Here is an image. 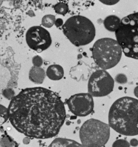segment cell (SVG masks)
<instances>
[{
	"label": "cell",
	"instance_id": "6da1fadb",
	"mask_svg": "<svg viewBox=\"0 0 138 147\" xmlns=\"http://www.w3.org/2000/svg\"><path fill=\"white\" fill-rule=\"evenodd\" d=\"M8 110L13 127L27 137L36 139L57 135L66 118L60 97L42 87L22 90L11 100Z\"/></svg>",
	"mask_w": 138,
	"mask_h": 147
},
{
	"label": "cell",
	"instance_id": "7a4b0ae2",
	"mask_svg": "<svg viewBox=\"0 0 138 147\" xmlns=\"http://www.w3.org/2000/svg\"><path fill=\"white\" fill-rule=\"evenodd\" d=\"M108 118L110 127L118 134L138 135V99L129 96L117 99L110 107Z\"/></svg>",
	"mask_w": 138,
	"mask_h": 147
},
{
	"label": "cell",
	"instance_id": "3957f363",
	"mask_svg": "<svg viewBox=\"0 0 138 147\" xmlns=\"http://www.w3.org/2000/svg\"><path fill=\"white\" fill-rule=\"evenodd\" d=\"M115 35L125 56L138 59V12L121 19Z\"/></svg>",
	"mask_w": 138,
	"mask_h": 147
},
{
	"label": "cell",
	"instance_id": "277c9868",
	"mask_svg": "<svg viewBox=\"0 0 138 147\" xmlns=\"http://www.w3.org/2000/svg\"><path fill=\"white\" fill-rule=\"evenodd\" d=\"M63 32L69 40L76 47L90 44L96 36L95 27L84 16H74L68 19L62 26Z\"/></svg>",
	"mask_w": 138,
	"mask_h": 147
},
{
	"label": "cell",
	"instance_id": "5b68a950",
	"mask_svg": "<svg viewBox=\"0 0 138 147\" xmlns=\"http://www.w3.org/2000/svg\"><path fill=\"white\" fill-rule=\"evenodd\" d=\"M121 47L116 40L109 38L99 39L92 48L93 59L101 69H110L118 64L122 57Z\"/></svg>",
	"mask_w": 138,
	"mask_h": 147
},
{
	"label": "cell",
	"instance_id": "8992f818",
	"mask_svg": "<svg viewBox=\"0 0 138 147\" xmlns=\"http://www.w3.org/2000/svg\"><path fill=\"white\" fill-rule=\"evenodd\" d=\"M110 127L100 120H88L83 123L79 132L82 144L85 147H102L108 142Z\"/></svg>",
	"mask_w": 138,
	"mask_h": 147
},
{
	"label": "cell",
	"instance_id": "52a82bcc",
	"mask_svg": "<svg viewBox=\"0 0 138 147\" xmlns=\"http://www.w3.org/2000/svg\"><path fill=\"white\" fill-rule=\"evenodd\" d=\"M114 80L106 70H98L93 72L88 82V92L94 97H102L113 90Z\"/></svg>",
	"mask_w": 138,
	"mask_h": 147
},
{
	"label": "cell",
	"instance_id": "ba28073f",
	"mask_svg": "<svg viewBox=\"0 0 138 147\" xmlns=\"http://www.w3.org/2000/svg\"><path fill=\"white\" fill-rule=\"evenodd\" d=\"M26 39L28 47L39 53L47 50L52 42L49 32L40 26L30 28L26 33Z\"/></svg>",
	"mask_w": 138,
	"mask_h": 147
},
{
	"label": "cell",
	"instance_id": "9c48e42d",
	"mask_svg": "<svg viewBox=\"0 0 138 147\" xmlns=\"http://www.w3.org/2000/svg\"><path fill=\"white\" fill-rule=\"evenodd\" d=\"M67 105L71 113L79 117H85L91 114L94 107L93 97L88 93H80L71 96Z\"/></svg>",
	"mask_w": 138,
	"mask_h": 147
},
{
	"label": "cell",
	"instance_id": "30bf717a",
	"mask_svg": "<svg viewBox=\"0 0 138 147\" xmlns=\"http://www.w3.org/2000/svg\"><path fill=\"white\" fill-rule=\"evenodd\" d=\"M46 74L50 79L57 81L63 78L64 75V71L61 65L54 64L48 67Z\"/></svg>",
	"mask_w": 138,
	"mask_h": 147
},
{
	"label": "cell",
	"instance_id": "8fae6325",
	"mask_svg": "<svg viewBox=\"0 0 138 147\" xmlns=\"http://www.w3.org/2000/svg\"><path fill=\"white\" fill-rule=\"evenodd\" d=\"M44 70L41 67L33 66L29 71L28 77L31 81L38 84H42L45 78Z\"/></svg>",
	"mask_w": 138,
	"mask_h": 147
},
{
	"label": "cell",
	"instance_id": "7c38bea8",
	"mask_svg": "<svg viewBox=\"0 0 138 147\" xmlns=\"http://www.w3.org/2000/svg\"><path fill=\"white\" fill-rule=\"evenodd\" d=\"M121 20L118 16L114 15L108 16L104 19V27L109 32H115L120 24Z\"/></svg>",
	"mask_w": 138,
	"mask_h": 147
},
{
	"label": "cell",
	"instance_id": "4fadbf2b",
	"mask_svg": "<svg viewBox=\"0 0 138 147\" xmlns=\"http://www.w3.org/2000/svg\"><path fill=\"white\" fill-rule=\"evenodd\" d=\"M48 147H85L77 142L65 138L55 139Z\"/></svg>",
	"mask_w": 138,
	"mask_h": 147
},
{
	"label": "cell",
	"instance_id": "5bb4252c",
	"mask_svg": "<svg viewBox=\"0 0 138 147\" xmlns=\"http://www.w3.org/2000/svg\"><path fill=\"white\" fill-rule=\"evenodd\" d=\"M57 19L53 15L48 14L44 16L41 20L42 26L46 28H50L55 24Z\"/></svg>",
	"mask_w": 138,
	"mask_h": 147
},
{
	"label": "cell",
	"instance_id": "9a60e30c",
	"mask_svg": "<svg viewBox=\"0 0 138 147\" xmlns=\"http://www.w3.org/2000/svg\"><path fill=\"white\" fill-rule=\"evenodd\" d=\"M15 142L7 134H3L1 138V147H14Z\"/></svg>",
	"mask_w": 138,
	"mask_h": 147
},
{
	"label": "cell",
	"instance_id": "2e32d148",
	"mask_svg": "<svg viewBox=\"0 0 138 147\" xmlns=\"http://www.w3.org/2000/svg\"><path fill=\"white\" fill-rule=\"evenodd\" d=\"M54 9L57 13L62 15L67 14L69 10V6L66 3L63 2H59L54 6Z\"/></svg>",
	"mask_w": 138,
	"mask_h": 147
},
{
	"label": "cell",
	"instance_id": "e0dca14e",
	"mask_svg": "<svg viewBox=\"0 0 138 147\" xmlns=\"http://www.w3.org/2000/svg\"><path fill=\"white\" fill-rule=\"evenodd\" d=\"M9 119L8 110L5 106L1 105V124L5 123Z\"/></svg>",
	"mask_w": 138,
	"mask_h": 147
},
{
	"label": "cell",
	"instance_id": "ac0fdd59",
	"mask_svg": "<svg viewBox=\"0 0 138 147\" xmlns=\"http://www.w3.org/2000/svg\"><path fill=\"white\" fill-rule=\"evenodd\" d=\"M115 81L120 84H125L127 83L128 80L125 74L123 73H119L115 76Z\"/></svg>",
	"mask_w": 138,
	"mask_h": 147
},
{
	"label": "cell",
	"instance_id": "d6986e66",
	"mask_svg": "<svg viewBox=\"0 0 138 147\" xmlns=\"http://www.w3.org/2000/svg\"><path fill=\"white\" fill-rule=\"evenodd\" d=\"M2 95L5 98L11 100L15 97V92L11 88H7L3 91Z\"/></svg>",
	"mask_w": 138,
	"mask_h": 147
},
{
	"label": "cell",
	"instance_id": "ffe728a7",
	"mask_svg": "<svg viewBox=\"0 0 138 147\" xmlns=\"http://www.w3.org/2000/svg\"><path fill=\"white\" fill-rule=\"evenodd\" d=\"M112 147H131V145L126 140L119 139L114 142Z\"/></svg>",
	"mask_w": 138,
	"mask_h": 147
},
{
	"label": "cell",
	"instance_id": "44dd1931",
	"mask_svg": "<svg viewBox=\"0 0 138 147\" xmlns=\"http://www.w3.org/2000/svg\"><path fill=\"white\" fill-rule=\"evenodd\" d=\"M32 63L34 66L40 67L43 63V60L42 58L38 55H36L33 57L32 59Z\"/></svg>",
	"mask_w": 138,
	"mask_h": 147
},
{
	"label": "cell",
	"instance_id": "7402d4cb",
	"mask_svg": "<svg viewBox=\"0 0 138 147\" xmlns=\"http://www.w3.org/2000/svg\"><path fill=\"white\" fill-rule=\"evenodd\" d=\"M101 3L108 5V6H113L118 3L120 0H99Z\"/></svg>",
	"mask_w": 138,
	"mask_h": 147
},
{
	"label": "cell",
	"instance_id": "603a6c76",
	"mask_svg": "<svg viewBox=\"0 0 138 147\" xmlns=\"http://www.w3.org/2000/svg\"><path fill=\"white\" fill-rule=\"evenodd\" d=\"M63 20L61 18H58L56 20L55 22V25L56 27L57 28L60 27L63 25Z\"/></svg>",
	"mask_w": 138,
	"mask_h": 147
},
{
	"label": "cell",
	"instance_id": "cb8c5ba5",
	"mask_svg": "<svg viewBox=\"0 0 138 147\" xmlns=\"http://www.w3.org/2000/svg\"><path fill=\"white\" fill-rule=\"evenodd\" d=\"M130 145L133 147H137L138 146V141L136 139H133L130 141Z\"/></svg>",
	"mask_w": 138,
	"mask_h": 147
},
{
	"label": "cell",
	"instance_id": "d4e9b609",
	"mask_svg": "<svg viewBox=\"0 0 138 147\" xmlns=\"http://www.w3.org/2000/svg\"><path fill=\"white\" fill-rule=\"evenodd\" d=\"M133 92H134V96H135V97L138 98V85L134 88Z\"/></svg>",
	"mask_w": 138,
	"mask_h": 147
},
{
	"label": "cell",
	"instance_id": "484cf974",
	"mask_svg": "<svg viewBox=\"0 0 138 147\" xmlns=\"http://www.w3.org/2000/svg\"><path fill=\"white\" fill-rule=\"evenodd\" d=\"M30 140L29 139V137H26L25 139L23 140V143L25 144H29V142H30Z\"/></svg>",
	"mask_w": 138,
	"mask_h": 147
}]
</instances>
